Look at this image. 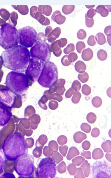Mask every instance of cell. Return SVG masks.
<instances>
[{
	"mask_svg": "<svg viewBox=\"0 0 111 178\" xmlns=\"http://www.w3.org/2000/svg\"><path fill=\"white\" fill-rule=\"evenodd\" d=\"M96 43V39L95 36H90L87 41L88 45L91 46H94V45H95Z\"/></svg>",
	"mask_w": 111,
	"mask_h": 178,
	"instance_id": "obj_31",
	"label": "cell"
},
{
	"mask_svg": "<svg viewBox=\"0 0 111 178\" xmlns=\"http://www.w3.org/2000/svg\"><path fill=\"white\" fill-rule=\"evenodd\" d=\"M56 39V38L54 37V36L52 35H51L50 37H49L48 40L49 42L52 43H53L55 41V40Z\"/></svg>",
	"mask_w": 111,
	"mask_h": 178,
	"instance_id": "obj_42",
	"label": "cell"
},
{
	"mask_svg": "<svg viewBox=\"0 0 111 178\" xmlns=\"http://www.w3.org/2000/svg\"><path fill=\"white\" fill-rule=\"evenodd\" d=\"M75 70L80 74H83L86 70L87 66L85 64L81 61H78L74 65Z\"/></svg>",
	"mask_w": 111,
	"mask_h": 178,
	"instance_id": "obj_15",
	"label": "cell"
},
{
	"mask_svg": "<svg viewBox=\"0 0 111 178\" xmlns=\"http://www.w3.org/2000/svg\"><path fill=\"white\" fill-rule=\"evenodd\" d=\"M91 177L94 178H111V164L105 160L97 161L91 166L90 173Z\"/></svg>",
	"mask_w": 111,
	"mask_h": 178,
	"instance_id": "obj_10",
	"label": "cell"
},
{
	"mask_svg": "<svg viewBox=\"0 0 111 178\" xmlns=\"http://www.w3.org/2000/svg\"><path fill=\"white\" fill-rule=\"evenodd\" d=\"M57 89V86L54 84V85L52 86L50 88L49 92L50 94H52V93H55Z\"/></svg>",
	"mask_w": 111,
	"mask_h": 178,
	"instance_id": "obj_39",
	"label": "cell"
},
{
	"mask_svg": "<svg viewBox=\"0 0 111 178\" xmlns=\"http://www.w3.org/2000/svg\"><path fill=\"white\" fill-rule=\"evenodd\" d=\"M75 50V46L74 44H70L67 45L65 48L64 49V54L68 55L72 52H74Z\"/></svg>",
	"mask_w": 111,
	"mask_h": 178,
	"instance_id": "obj_22",
	"label": "cell"
},
{
	"mask_svg": "<svg viewBox=\"0 0 111 178\" xmlns=\"http://www.w3.org/2000/svg\"><path fill=\"white\" fill-rule=\"evenodd\" d=\"M67 57V55H65L62 58L61 64L64 66H68L70 64V63L69 62V60H68Z\"/></svg>",
	"mask_w": 111,
	"mask_h": 178,
	"instance_id": "obj_35",
	"label": "cell"
},
{
	"mask_svg": "<svg viewBox=\"0 0 111 178\" xmlns=\"http://www.w3.org/2000/svg\"><path fill=\"white\" fill-rule=\"evenodd\" d=\"M2 149L6 159L9 161H16L28 153L24 138L18 133L9 135L4 142Z\"/></svg>",
	"mask_w": 111,
	"mask_h": 178,
	"instance_id": "obj_2",
	"label": "cell"
},
{
	"mask_svg": "<svg viewBox=\"0 0 111 178\" xmlns=\"http://www.w3.org/2000/svg\"><path fill=\"white\" fill-rule=\"evenodd\" d=\"M74 93V91L72 89V88H70L66 92V94H65V97L67 98H70L71 97L72 95Z\"/></svg>",
	"mask_w": 111,
	"mask_h": 178,
	"instance_id": "obj_38",
	"label": "cell"
},
{
	"mask_svg": "<svg viewBox=\"0 0 111 178\" xmlns=\"http://www.w3.org/2000/svg\"><path fill=\"white\" fill-rule=\"evenodd\" d=\"M58 106V103L56 101H51L49 103V107L51 109H56L57 108Z\"/></svg>",
	"mask_w": 111,
	"mask_h": 178,
	"instance_id": "obj_37",
	"label": "cell"
},
{
	"mask_svg": "<svg viewBox=\"0 0 111 178\" xmlns=\"http://www.w3.org/2000/svg\"><path fill=\"white\" fill-rule=\"evenodd\" d=\"M82 53L81 57L83 60L89 61L93 58V52L91 49L87 48L84 50Z\"/></svg>",
	"mask_w": 111,
	"mask_h": 178,
	"instance_id": "obj_16",
	"label": "cell"
},
{
	"mask_svg": "<svg viewBox=\"0 0 111 178\" xmlns=\"http://www.w3.org/2000/svg\"><path fill=\"white\" fill-rule=\"evenodd\" d=\"M78 78L81 83H85L89 80V75L87 73L85 72L83 74H78Z\"/></svg>",
	"mask_w": 111,
	"mask_h": 178,
	"instance_id": "obj_20",
	"label": "cell"
},
{
	"mask_svg": "<svg viewBox=\"0 0 111 178\" xmlns=\"http://www.w3.org/2000/svg\"><path fill=\"white\" fill-rule=\"evenodd\" d=\"M58 78V71L57 67L52 62L49 61L44 63L37 81L44 87L50 88L55 84Z\"/></svg>",
	"mask_w": 111,
	"mask_h": 178,
	"instance_id": "obj_5",
	"label": "cell"
},
{
	"mask_svg": "<svg viewBox=\"0 0 111 178\" xmlns=\"http://www.w3.org/2000/svg\"><path fill=\"white\" fill-rule=\"evenodd\" d=\"M12 114L4 106H0V126L3 127L7 124L12 117Z\"/></svg>",
	"mask_w": 111,
	"mask_h": 178,
	"instance_id": "obj_13",
	"label": "cell"
},
{
	"mask_svg": "<svg viewBox=\"0 0 111 178\" xmlns=\"http://www.w3.org/2000/svg\"><path fill=\"white\" fill-rule=\"evenodd\" d=\"M92 104L95 107H100L102 104V100L100 97H94L92 100Z\"/></svg>",
	"mask_w": 111,
	"mask_h": 178,
	"instance_id": "obj_23",
	"label": "cell"
},
{
	"mask_svg": "<svg viewBox=\"0 0 111 178\" xmlns=\"http://www.w3.org/2000/svg\"><path fill=\"white\" fill-rule=\"evenodd\" d=\"M104 32L106 35H108L109 34H111V26H108L105 29Z\"/></svg>",
	"mask_w": 111,
	"mask_h": 178,
	"instance_id": "obj_41",
	"label": "cell"
},
{
	"mask_svg": "<svg viewBox=\"0 0 111 178\" xmlns=\"http://www.w3.org/2000/svg\"><path fill=\"white\" fill-rule=\"evenodd\" d=\"M17 96L8 89L0 90V104L7 108H13L16 102Z\"/></svg>",
	"mask_w": 111,
	"mask_h": 178,
	"instance_id": "obj_12",
	"label": "cell"
},
{
	"mask_svg": "<svg viewBox=\"0 0 111 178\" xmlns=\"http://www.w3.org/2000/svg\"><path fill=\"white\" fill-rule=\"evenodd\" d=\"M65 89L64 85H60L57 86V93H58L60 95H62L65 92Z\"/></svg>",
	"mask_w": 111,
	"mask_h": 178,
	"instance_id": "obj_36",
	"label": "cell"
},
{
	"mask_svg": "<svg viewBox=\"0 0 111 178\" xmlns=\"http://www.w3.org/2000/svg\"><path fill=\"white\" fill-rule=\"evenodd\" d=\"M19 43L27 48H31L38 40L37 31L33 27L27 26L18 30Z\"/></svg>",
	"mask_w": 111,
	"mask_h": 178,
	"instance_id": "obj_8",
	"label": "cell"
},
{
	"mask_svg": "<svg viewBox=\"0 0 111 178\" xmlns=\"http://www.w3.org/2000/svg\"><path fill=\"white\" fill-rule=\"evenodd\" d=\"M53 15H54V16H52V20L58 25H62L65 22V17L61 15V13H60V15H54V14Z\"/></svg>",
	"mask_w": 111,
	"mask_h": 178,
	"instance_id": "obj_17",
	"label": "cell"
},
{
	"mask_svg": "<svg viewBox=\"0 0 111 178\" xmlns=\"http://www.w3.org/2000/svg\"><path fill=\"white\" fill-rule=\"evenodd\" d=\"M95 38L98 44L103 45L106 43L105 36L102 33L97 34Z\"/></svg>",
	"mask_w": 111,
	"mask_h": 178,
	"instance_id": "obj_18",
	"label": "cell"
},
{
	"mask_svg": "<svg viewBox=\"0 0 111 178\" xmlns=\"http://www.w3.org/2000/svg\"><path fill=\"white\" fill-rule=\"evenodd\" d=\"M81 95L79 92H74V93L73 96L72 98V101L74 104L78 103L80 101V98H81Z\"/></svg>",
	"mask_w": 111,
	"mask_h": 178,
	"instance_id": "obj_26",
	"label": "cell"
},
{
	"mask_svg": "<svg viewBox=\"0 0 111 178\" xmlns=\"http://www.w3.org/2000/svg\"><path fill=\"white\" fill-rule=\"evenodd\" d=\"M51 33H52V35L54 37L56 38H57L59 37L60 33H61V30H60V28H56L55 29L52 30Z\"/></svg>",
	"mask_w": 111,
	"mask_h": 178,
	"instance_id": "obj_32",
	"label": "cell"
},
{
	"mask_svg": "<svg viewBox=\"0 0 111 178\" xmlns=\"http://www.w3.org/2000/svg\"><path fill=\"white\" fill-rule=\"evenodd\" d=\"M81 87V84H80V82L79 81L75 80L73 82L72 84L71 88L75 91L78 92L80 90Z\"/></svg>",
	"mask_w": 111,
	"mask_h": 178,
	"instance_id": "obj_25",
	"label": "cell"
},
{
	"mask_svg": "<svg viewBox=\"0 0 111 178\" xmlns=\"http://www.w3.org/2000/svg\"><path fill=\"white\" fill-rule=\"evenodd\" d=\"M5 163V158L3 152L0 150V171L3 168Z\"/></svg>",
	"mask_w": 111,
	"mask_h": 178,
	"instance_id": "obj_24",
	"label": "cell"
},
{
	"mask_svg": "<svg viewBox=\"0 0 111 178\" xmlns=\"http://www.w3.org/2000/svg\"><path fill=\"white\" fill-rule=\"evenodd\" d=\"M77 36L78 39L80 40H84L87 36L86 32L84 30H80L78 31Z\"/></svg>",
	"mask_w": 111,
	"mask_h": 178,
	"instance_id": "obj_30",
	"label": "cell"
},
{
	"mask_svg": "<svg viewBox=\"0 0 111 178\" xmlns=\"http://www.w3.org/2000/svg\"><path fill=\"white\" fill-rule=\"evenodd\" d=\"M97 57L100 60L103 61L106 59L108 57V54L106 51L104 50H100L97 53Z\"/></svg>",
	"mask_w": 111,
	"mask_h": 178,
	"instance_id": "obj_19",
	"label": "cell"
},
{
	"mask_svg": "<svg viewBox=\"0 0 111 178\" xmlns=\"http://www.w3.org/2000/svg\"><path fill=\"white\" fill-rule=\"evenodd\" d=\"M30 53L31 58L40 59L44 63L49 61L51 58L49 44L45 41H37L31 47Z\"/></svg>",
	"mask_w": 111,
	"mask_h": 178,
	"instance_id": "obj_9",
	"label": "cell"
},
{
	"mask_svg": "<svg viewBox=\"0 0 111 178\" xmlns=\"http://www.w3.org/2000/svg\"><path fill=\"white\" fill-rule=\"evenodd\" d=\"M86 17V25L88 27L91 28L93 26L94 24V20L93 18L89 19L87 17L86 15H85Z\"/></svg>",
	"mask_w": 111,
	"mask_h": 178,
	"instance_id": "obj_33",
	"label": "cell"
},
{
	"mask_svg": "<svg viewBox=\"0 0 111 178\" xmlns=\"http://www.w3.org/2000/svg\"><path fill=\"white\" fill-rule=\"evenodd\" d=\"M29 79L24 73L12 71L6 77L5 84L17 96H21L29 88Z\"/></svg>",
	"mask_w": 111,
	"mask_h": 178,
	"instance_id": "obj_3",
	"label": "cell"
},
{
	"mask_svg": "<svg viewBox=\"0 0 111 178\" xmlns=\"http://www.w3.org/2000/svg\"><path fill=\"white\" fill-rule=\"evenodd\" d=\"M57 166L55 160L51 157L41 159L35 171L36 177L54 178L56 175Z\"/></svg>",
	"mask_w": 111,
	"mask_h": 178,
	"instance_id": "obj_7",
	"label": "cell"
},
{
	"mask_svg": "<svg viewBox=\"0 0 111 178\" xmlns=\"http://www.w3.org/2000/svg\"><path fill=\"white\" fill-rule=\"evenodd\" d=\"M34 159L31 155L26 154L16 160L14 169L19 176L18 178H31L35 170Z\"/></svg>",
	"mask_w": 111,
	"mask_h": 178,
	"instance_id": "obj_6",
	"label": "cell"
},
{
	"mask_svg": "<svg viewBox=\"0 0 111 178\" xmlns=\"http://www.w3.org/2000/svg\"><path fill=\"white\" fill-rule=\"evenodd\" d=\"M44 62L36 58L30 59L29 64L25 74L29 79L33 82L37 81L42 71Z\"/></svg>",
	"mask_w": 111,
	"mask_h": 178,
	"instance_id": "obj_11",
	"label": "cell"
},
{
	"mask_svg": "<svg viewBox=\"0 0 111 178\" xmlns=\"http://www.w3.org/2000/svg\"><path fill=\"white\" fill-rule=\"evenodd\" d=\"M91 89L90 87L86 84H84L82 87V92L85 95H89L90 94Z\"/></svg>",
	"mask_w": 111,
	"mask_h": 178,
	"instance_id": "obj_29",
	"label": "cell"
},
{
	"mask_svg": "<svg viewBox=\"0 0 111 178\" xmlns=\"http://www.w3.org/2000/svg\"><path fill=\"white\" fill-rule=\"evenodd\" d=\"M76 48L77 51L80 54H81L83 50L85 49L86 45L84 42L83 41H79L77 43Z\"/></svg>",
	"mask_w": 111,
	"mask_h": 178,
	"instance_id": "obj_21",
	"label": "cell"
},
{
	"mask_svg": "<svg viewBox=\"0 0 111 178\" xmlns=\"http://www.w3.org/2000/svg\"><path fill=\"white\" fill-rule=\"evenodd\" d=\"M49 48L51 52H53L55 56L59 57L62 54V50L58 44L57 41L52 43L51 45H49Z\"/></svg>",
	"mask_w": 111,
	"mask_h": 178,
	"instance_id": "obj_14",
	"label": "cell"
},
{
	"mask_svg": "<svg viewBox=\"0 0 111 178\" xmlns=\"http://www.w3.org/2000/svg\"><path fill=\"white\" fill-rule=\"evenodd\" d=\"M30 53L27 48L18 45L10 50L3 51L1 58L2 65L17 72H25L29 64Z\"/></svg>",
	"mask_w": 111,
	"mask_h": 178,
	"instance_id": "obj_1",
	"label": "cell"
},
{
	"mask_svg": "<svg viewBox=\"0 0 111 178\" xmlns=\"http://www.w3.org/2000/svg\"><path fill=\"white\" fill-rule=\"evenodd\" d=\"M58 44L60 48H64L66 45L67 43V40L65 38L60 39V40H57Z\"/></svg>",
	"mask_w": 111,
	"mask_h": 178,
	"instance_id": "obj_34",
	"label": "cell"
},
{
	"mask_svg": "<svg viewBox=\"0 0 111 178\" xmlns=\"http://www.w3.org/2000/svg\"><path fill=\"white\" fill-rule=\"evenodd\" d=\"M49 99H54L58 101L59 102L63 100L62 97L60 94L58 93L55 94H49Z\"/></svg>",
	"mask_w": 111,
	"mask_h": 178,
	"instance_id": "obj_27",
	"label": "cell"
},
{
	"mask_svg": "<svg viewBox=\"0 0 111 178\" xmlns=\"http://www.w3.org/2000/svg\"><path fill=\"white\" fill-rule=\"evenodd\" d=\"M65 83V80L63 79H57V81L55 83V85L57 86L60 85H64Z\"/></svg>",
	"mask_w": 111,
	"mask_h": 178,
	"instance_id": "obj_40",
	"label": "cell"
},
{
	"mask_svg": "<svg viewBox=\"0 0 111 178\" xmlns=\"http://www.w3.org/2000/svg\"><path fill=\"white\" fill-rule=\"evenodd\" d=\"M67 58L69 62L73 63L78 59V55L76 53L72 52L68 55Z\"/></svg>",
	"mask_w": 111,
	"mask_h": 178,
	"instance_id": "obj_28",
	"label": "cell"
},
{
	"mask_svg": "<svg viewBox=\"0 0 111 178\" xmlns=\"http://www.w3.org/2000/svg\"><path fill=\"white\" fill-rule=\"evenodd\" d=\"M18 30L8 23L0 28V45L5 50H10L18 45Z\"/></svg>",
	"mask_w": 111,
	"mask_h": 178,
	"instance_id": "obj_4",
	"label": "cell"
}]
</instances>
